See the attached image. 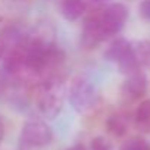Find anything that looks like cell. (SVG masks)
Listing matches in <instances>:
<instances>
[{
  "label": "cell",
  "instance_id": "5bb4252c",
  "mask_svg": "<svg viewBox=\"0 0 150 150\" xmlns=\"http://www.w3.org/2000/svg\"><path fill=\"white\" fill-rule=\"evenodd\" d=\"M6 50H8V46L0 40V59H2L3 56H5V53H6Z\"/></svg>",
  "mask_w": 150,
  "mask_h": 150
},
{
  "label": "cell",
  "instance_id": "2e32d148",
  "mask_svg": "<svg viewBox=\"0 0 150 150\" xmlns=\"http://www.w3.org/2000/svg\"><path fill=\"white\" fill-rule=\"evenodd\" d=\"M68 150H87V149H86V146H84V144H75V146L69 147Z\"/></svg>",
  "mask_w": 150,
  "mask_h": 150
},
{
  "label": "cell",
  "instance_id": "5b68a950",
  "mask_svg": "<svg viewBox=\"0 0 150 150\" xmlns=\"http://www.w3.org/2000/svg\"><path fill=\"white\" fill-rule=\"evenodd\" d=\"M147 91V78L143 72H135L128 75L121 87V97L127 102H134L143 97Z\"/></svg>",
  "mask_w": 150,
  "mask_h": 150
},
{
  "label": "cell",
  "instance_id": "6da1fadb",
  "mask_svg": "<svg viewBox=\"0 0 150 150\" xmlns=\"http://www.w3.org/2000/svg\"><path fill=\"white\" fill-rule=\"evenodd\" d=\"M37 108L46 118H56L63 105V84L57 78L46 80L37 93Z\"/></svg>",
  "mask_w": 150,
  "mask_h": 150
},
{
  "label": "cell",
  "instance_id": "8fae6325",
  "mask_svg": "<svg viewBox=\"0 0 150 150\" xmlns=\"http://www.w3.org/2000/svg\"><path fill=\"white\" fill-rule=\"evenodd\" d=\"M132 50H134L135 57L140 62V65L150 63V41H140L135 46L132 44Z\"/></svg>",
  "mask_w": 150,
  "mask_h": 150
},
{
  "label": "cell",
  "instance_id": "3957f363",
  "mask_svg": "<svg viewBox=\"0 0 150 150\" xmlns=\"http://www.w3.org/2000/svg\"><path fill=\"white\" fill-rule=\"evenodd\" d=\"M127 18H128V9L122 3H112L97 15V19L106 37L118 34L124 28Z\"/></svg>",
  "mask_w": 150,
  "mask_h": 150
},
{
  "label": "cell",
  "instance_id": "277c9868",
  "mask_svg": "<svg viewBox=\"0 0 150 150\" xmlns=\"http://www.w3.org/2000/svg\"><path fill=\"white\" fill-rule=\"evenodd\" d=\"M53 138L52 128L40 119H30L22 125L21 141L30 147H43L47 146Z\"/></svg>",
  "mask_w": 150,
  "mask_h": 150
},
{
  "label": "cell",
  "instance_id": "8992f818",
  "mask_svg": "<svg viewBox=\"0 0 150 150\" xmlns=\"http://www.w3.org/2000/svg\"><path fill=\"white\" fill-rule=\"evenodd\" d=\"M84 0H59V12L66 21H77L86 12Z\"/></svg>",
  "mask_w": 150,
  "mask_h": 150
},
{
  "label": "cell",
  "instance_id": "30bf717a",
  "mask_svg": "<svg viewBox=\"0 0 150 150\" xmlns=\"http://www.w3.org/2000/svg\"><path fill=\"white\" fill-rule=\"evenodd\" d=\"M119 150H150V144L143 137L135 135V137H129L128 140H125L121 144Z\"/></svg>",
  "mask_w": 150,
  "mask_h": 150
},
{
  "label": "cell",
  "instance_id": "7c38bea8",
  "mask_svg": "<svg viewBox=\"0 0 150 150\" xmlns=\"http://www.w3.org/2000/svg\"><path fill=\"white\" fill-rule=\"evenodd\" d=\"M90 150H112V143L108 138L99 135V137H94L91 140Z\"/></svg>",
  "mask_w": 150,
  "mask_h": 150
},
{
  "label": "cell",
  "instance_id": "4fadbf2b",
  "mask_svg": "<svg viewBox=\"0 0 150 150\" xmlns=\"http://www.w3.org/2000/svg\"><path fill=\"white\" fill-rule=\"evenodd\" d=\"M138 13H140V16H141L144 21L150 22V0H143V2L140 3Z\"/></svg>",
  "mask_w": 150,
  "mask_h": 150
},
{
  "label": "cell",
  "instance_id": "52a82bcc",
  "mask_svg": "<svg viewBox=\"0 0 150 150\" xmlns=\"http://www.w3.org/2000/svg\"><path fill=\"white\" fill-rule=\"evenodd\" d=\"M129 128V116L127 113H113L106 121V129L113 137H122Z\"/></svg>",
  "mask_w": 150,
  "mask_h": 150
},
{
  "label": "cell",
  "instance_id": "9a60e30c",
  "mask_svg": "<svg viewBox=\"0 0 150 150\" xmlns=\"http://www.w3.org/2000/svg\"><path fill=\"white\" fill-rule=\"evenodd\" d=\"M3 137H5V125H3L2 118H0V143L3 141Z\"/></svg>",
  "mask_w": 150,
  "mask_h": 150
},
{
  "label": "cell",
  "instance_id": "7a4b0ae2",
  "mask_svg": "<svg viewBox=\"0 0 150 150\" xmlns=\"http://www.w3.org/2000/svg\"><path fill=\"white\" fill-rule=\"evenodd\" d=\"M97 90L84 77L75 78L69 88V103L78 113H88L97 105Z\"/></svg>",
  "mask_w": 150,
  "mask_h": 150
},
{
  "label": "cell",
  "instance_id": "9c48e42d",
  "mask_svg": "<svg viewBox=\"0 0 150 150\" xmlns=\"http://www.w3.org/2000/svg\"><path fill=\"white\" fill-rule=\"evenodd\" d=\"M131 49V43H128L124 38H116L115 41H112L109 44V47L105 52V57L110 62H119Z\"/></svg>",
  "mask_w": 150,
  "mask_h": 150
},
{
  "label": "cell",
  "instance_id": "ba28073f",
  "mask_svg": "<svg viewBox=\"0 0 150 150\" xmlns=\"http://www.w3.org/2000/svg\"><path fill=\"white\" fill-rule=\"evenodd\" d=\"M134 124L141 132H150V99L143 100L135 109Z\"/></svg>",
  "mask_w": 150,
  "mask_h": 150
}]
</instances>
